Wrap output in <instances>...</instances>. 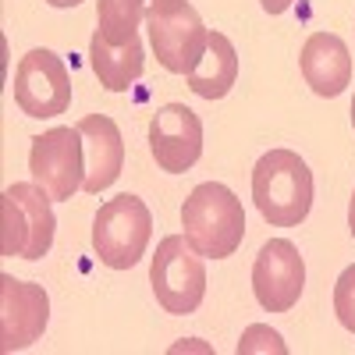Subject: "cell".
<instances>
[{
  "label": "cell",
  "mask_w": 355,
  "mask_h": 355,
  "mask_svg": "<svg viewBox=\"0 0 355 355\" xmlns=\"http://www.w3.org/2000/svg\"><path fill=\"white\" fill-rule=\"evenodd\" d=\"M139 21H146L142 0H96V33L107 43L125 46L139 40Z\"/></svg>",
  "instance_id": "2e32d148"
},
{
  "label": "cell",
  "mask_w": 355,
  "mask_h": 355,
  "mask_svg": "<svg viewBox=\"0 0 355 355\" xmlns=\"http://www.w3.org/2000/svg\"><path fill=\"white\" fill-rule=\"evenodd\" d=\"M153 234V214L139 196H114L107 199L93 220V249L103 266L128 270L146 256Z\"/></svg>",
  "instance_id": "5b68a950"
},
{
  "label": "cell",
  "mask_w": 355,
  "mask_h": 355,
  "mask_svg": "<svg viewBox=\"0 0 355 355\" xmlns=\"http://www.w3.org/2000/svg\"><path fill=\"white\" fill-rule=\"evenodd\" d=\"M348 227H352V239H355V192H352V202H348Z\"/></svg>",
  "instance_id": "ffe728a7"
},
{
  "label": "cell",
  "mask_w": 355,
  "mask_h": 355,
  "mask_svg": "<svg viewBox=\"0 0 355 355\" xmlns=\"http://www.w3.org/2000/svg\"><path fill=\"white\" fill-rule=\"evenodd\" d=\"M306 259L288 239H270L252 263V295L266 313H288L302 299Z\"/></svg>",
  "instance_id": "9c48e42d"
},
{
  "label": "cell",
  "mask_w": 355,
  "mask_h": 355,
  "mask_svg": "<svg viewBox=\"0 0 355 355\" xmlns=\"http://www.w3.org/2000/svg\"><path fill=\"white\" fill-rule=\"evenodd\" d=\"M53 196L36 182H15L0 196V256L36 263L53 245Z\"/></svg>",
  "instance_id": "3957f363"
},
{
  "label": "cell",
  "mask_w": 355,
  "mask_h": 355,
  "mask_svg": "<svg viewBox=\"0 0 355 355\" xmlns=\"http://www.w3.org/2000/svg\"><path fill=\"white\" fill-rule=\"evenodd\" d=\"M182 227L202 259H227L242 249L245 239L242 199L220 182H202L182 206Z\"/></svg>",
  "instance_id": "7a4b0ae2"
},
{
  "label": "cell",
  "mask_w": 355,
  "mask_h": 355,
  "mask_svg": "<svg viewBox=\"0 0 355 355\" xmlns=\"http://www.w3.org/2000/svg\"><path fill=\"white\" fill-rule=\"evenodd\" d=\"M189 89L202 100H224L234 82H239V50L224 33H210L206 53L199 57V64L185 75Z\"/></svg>",
  "instance_id": "5bb4252c"
},
{
  "label": "cell",
  "mask_w": 355,
  "mask_h": 355,
  "mask_svg": "<svg viewBox=\"0 0 355 355\" xmlns=\"http://www.w3.org/2000/svg\"><path fill=\"white\" fill-rule=\"evenodd\" d=\"M15 103L25 117H57L71 107V75L53 50L36 46L18 61Z\"/></svg>",
  "instance_id": "ba28073f"
},
{
  "label": "cell",
  "mask_w": 355,
  "mask_h": 355,
  "mask_svg": "<svg viewBox=\"0 0 355 355\" xmlns=\"http://www.w3.org/2000/svg\"><path fill=\"white\" fill-rule=\"evenodd\" d=\"M150 284H153L157 302L171 316H189L202 306L206 266L185 234H167L157 245V256L150 263Z\"/></svg>",
  "instance_id": "8992f818"
},
{
  "label": "cell",
  "mask_w": 355,
  "mask_h": 355,
  "mask_svg": "<svg viewBox=\"0 0 355 355\" xmlns=\"http://www.w3.org/2000/svg\"><path fill=\"white\" fill-rule=\"evenodd\" d=\"M146 33L157 61L171 75H189L210 43V28L189 0H153L146 8Z\"/></svg>",
  "instance_id": "277c9868"
},
{
  "label": "cell",
  "mask_w": 355,
  "mask_h": 355,
  "mask_svg": "<svg viewBox=\"0 0 355 355\" xmlns=\"http://www.w3.org/2000/svg\"><path fill=\"white\" fill-rule=\"evenodd\" d=\"M89 64H93V71L107 93H125L146 68V50L139 40L114 46L100 33H93V40H89Z\"/></svg>",
  "instance_id": "9a60e30c"
},
{
  "label": "cell",
  "mask_w": 355,
  "mask_h": 355,
  "mask_svg": "<svg viewBox=\"0 0 355 355\" xmlns=\"http://www.w3.org/2000/svg\"><path fill=\"white\" fill-rule=\"evenodd\" d=\"M150 153L160 171L185 174L202 157V121L185 103H164L150 117Z\"/></svg>",
  "instance_id": "8fae6325"
},
{
  "label": "cell",
  "mask_w": 355,
  "mask_h": 355,
  "mask_svg": "<svg viewBox=\"0 0 355 355\" xmlns=\"http://www.w3.org/2000/svg\"><path fill=\"white\" fill-rule=\"evenodd\" d=\"M259 4H263L266 15H284V11L295 4V0H259Z\"/></svg>",
  "instance_id": "d6986e66"
},
{
  "label": "cell",
  "mask_w": 355,
  "mask_h": 355,
  "mask_svg": "<svg viewBox=\"0 0 355 355\" xmlns=\"http://www.w3.org/2000/svg\"><path fill=\"white\" fill-rule=\"evenodd\" d=\"M50 323V299L43 284L0 274V352H21L43 338Z\"/></svg>",
  "instance_id": "30bf717a"
},
{
  "label": "cell",
  "mask_w": 355,
  "mask_h": 355,
  "mask_svg": "<svg viewBox=\"0 0 355 355\" xmlns=\"http://www.w3.org/2000/svg\"><path fill=\"white\" fill-rule=\"evenodd\" d=\"M252 199L270 227H299L313 210V171L291 150H270L252 167Z\"/></svg>",
  "instance_id": "6da1fadb"
},
{
  "label": "cell",
  "mask_w": 355,
  "mask_h": 355,
  "mask_svg": "<svg viewBox=\"0 0 355 355\" xmlns=\"http://www.w3.org/2000/svg\"><path fill=\"white\" fill-rule=\"evenodd\" d=\"M352 128H355V100H352Z\"/></svg>",
  "instance_id": "7402d4cb"
},
{
  "label": "cell",
  "mask_w": 355,
  "mask_h": 355,
  "mask_svg": "<svg viewBox=\"0 0 355 355\" xmlns=\"http://www.w3.org/2000/svg\"><path fill=\"white\" fill-rule=\"evenodd\" d=\"M299 68H302L306 85L323 100L341 96L352 85V53H348L345 40L334 33H313L302 46Z\"/></svg>",
  "instance_id": "4fadbf2b"
},
{
  "label": "cell",
  "mask_w": 355,
  "mask_h": 355,
  "mask_svg": "<svg viewBox=\"0 0 355 355\" xmlns=\"http://www.w3.org/2000/svg\"><path fill=\"white\" fill-rule=\"evenodd\" d=\"M75 128H78L82 146H85V182H82V189L89 196H96L121 178L125 139H121V128L114 125V117H107V114H89Z\"/></svg>",
  "instance_id": "7c38bea8"
},
{
  "label": "cell",
  "mask_w": 355,
  "mask_h": 355,
  "mask_svg": "<svg viewBox=\"0 0 355 355\" xmlns=\"http://www.w3.org/2000/svg\"><path fill=\"white\" fill-rule=\"evenodd\" d=\"M28 174L53 199H71L85 182V146L78 128L57 125L36 135L28 150Z\"/></svg>",
  "instance_id": "52a82bcc"
},
{
  "label": "cell",
  "mask_w": 355,
  "mask_h": 355,
  "mask_svg": "<svg viewBox=\"0 0 355 355\" xmlns=\"http://www.w3.org/2000/svg\"><path fill=\"white\" fill-rule=\"evenodd\" d=\"M46 4H50V8H78L82 0H46Z\"/></svg>",
  "instance_id": "44dd1931"
},
{
  "label": "cell",
  "mask_w": 355,
  "mask_h": 355,
  "mask_svg": "<svg viewBox=\"0 0 355 355\" xmlns=\"http://www.w3.org/2000/svg\"><path fill=\"white\" fill-rule=\"evenodd\" d=\"M334 313L341 320V327L355 334V263L345 266L341 277L334 281Z\"/></svg>",
  "instance_id": "e0dca14e"
},
{
  "label": "cell",
  "mask_w": 355,
  "mask_h": 355,
  "mask_svg": "<svg viewBox=\"0 0 355 355\" xmlns=\"http://www.w3.org/2000/svg\"><path fill=\"white\" fill-rule=\"evenodd\" d=\"M249 352H277V355H284L288 348H284L277 331L263 327V323H252V327L242 334V341H239V355H249Z\"/></svg>",
  "instance_id": "ac0fdd59"
}]
</instances>
